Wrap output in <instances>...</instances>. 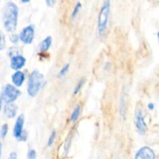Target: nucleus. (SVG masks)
<instances>
[{
  "instance_id": "nucleus-1",
  "label": "nucleus",
  "mask_w": 159,
  "mask_h": 159,
  "mask_svg": "<svg viewBox=\"0 0 159 159\" xmlns=\"http://www.w3.org/2000/svg\"><path fill=\"white\" fill-rule=\"evenodd\" d=\"M18 6L12 2L6 3L3 12L4 27L8 32H14L17 30L18 21Z\"/></svg>"
},
{
  "instance_id": "nucleus-2",
  "label": "nucleus",
  "mask_w": 159,
  "mask_h": 159,
  "mask_svg": "<svg viewBox=\"0 0 159 159\" xmlns=\"http://www.w3.org/2000/svg\"><path fill=\"white\" fill-rule=\"evenodd\" d=\"M45 83V76L38 70H34L28 78L27 94L31 97H35Z\"/></svg>"
},
{
  "instance_id": "nucleus-3",
  "label": "nucleus",
  "mask_w": 159,
  "mask_h": 159,
  "mask_svg": "<svg viewBox=\"0 0 159 159\" xmlns=\"http://www.w3.org/2000/svg\"><path fill=\"white\" fill-rule=\"evenodd\" d=\"M111 2L110 0H105L100 9L98 17V32L100 36H103L107 30L109 15H110Z\"/></svg>"
},
{
  "instance_id": "nucleus-4",
  "label": "nucleus",
  "mask_w": 159,
  "mask_h": 159,
  "mask_svg": "<svg viewBox=\"0 0 159 159\" xmlns=\"http://www.w3.org/2000/svg\"><path fill=\"white\" fill-rule=\"evenodd\" d=\"M20 95H21V93L17 86L8 84L5 86L2 93V100L4 101L6 103L13 102L18 99Z\"/></svg>"
},
{
  "instance_id": "nucleus-5",
  "label": "nucleus",
  "mask_w": 159,
  "mask_h": 159,
  "mask_svg": "<svg viewBox=\"0 0 159 159\" xmlns=\"http://www.w3.org/2000/svg\"><path fill=\"white\" fill-rule=\"evenodd\" d=\"M20 40L24 44H31L34 39V27L32 25L26 26L20 32Z\"/></svg>"
},
{
  "instance_id": "nucleus-6",
  "label": "nucleus",
  "mask_w": 159,
  "mask_h": 159,
  "mask_svg": "<svg viewBox=\"0 0 159 159\" xmlns=\"http://www.w3.org/2000/svg\"><path fill=\"white\" fill-rule=\"evenodd\" d=\"M135 125L137 132L141 135L144 134L147 131V124L145 122L143 112L139 109H137L135 111Z\"/></svg>"
},
{
  "instance_id": "nucleus-7",
  "label": "nucleus",
  "mask_w": 159,
  "mask_h": 159,
  "mask_svg": "<svg viewBox=\"0 0 159 159\" xmlns=\"http://www.w3.org/2000/svg\"><path fill=\"white\" fill-rule=\"evenodd\" d=\"M136 159H154L155 158V154L154 152L147 146L141 148L137 151L135 155Z\"/></svg>"
},
{
  "instance_id": "nucleus-8",
  "label": "nucleus",
  "mask_w": 159,
  "mask_h": 159,
  "mask_svg": "<svg viewBox=\"0 0 159 159\" xmlns=\"http://www.w3.org/2000/svg\"><path fill=\"white\" fill-rule=\"evenodd\" d=\"M25 64H26V58L22 55H15L11 58L10 67L15 71H18L23 68Z\"/></svg>"
},
{
  "instance_id": "nucleus-9",
  "label": "nucleus",
  "mask_w": 159,
  "mask_h": 159,
  "mask_svg": "<svg viewBox=\"0 0 159 159\" xmlns=\"http://www.w3.org/2000/svg\"><path fill=\"white\" fill-rule=\"evenodd\" d=\"M23 125H24V116L20 115V116L17 117L13 127V136L17 139H18L21 136L22 134H23Z\"/></svg>"
},
{
  "instance_id": "nucleus-10",
  "label": "nucleus",
  "mask_w": 159,
  "mask_h": 159,
  "mask_svg": "<svg viewBox=\"0 0 159 159\" xmlns=\"http://www.w3.org/2000/svg\"><path fill=\"white\" fill-rule=\"evenodd\" d=\"M17 110H18V107L16 104L12 103V102L6 103V106L4 108V115L6 116V117L9 118V119L15 117L17 113Z\"/></svg>"
},
{
  "instance_id": "nucleus-11",
  "label": "nucleus",
  "mask_w": 159,
  "mask_h": 159,
  "mask_svg": "<svg viewBox=\"0 0 159 159\" xmlns=\"http://www.w3.org/2000/svg\"><path fill=\"white\" fill-rule=\"evenodd\" d=\"M25 80V75L23 71H16L13 75H12V82L13 83V85L15 86H17V88L18 87H20L22 85H23V82Z\"/></svg>"
},
{
  "instance_id": "nucleus-12",
  "label": "nucleus",
  "mask_w": 159,
  "mask_h": 159,
  "mask_svg": "<svg viewBox=\"0 0 159 159\" xmlns=\"http://www.w3.org/2000/svg\"><path fill=\"white\" fill-rule=\"evenodd\" d=\"M51 43H52V38H51V36H48V37H45L39 45V50H40L41 52H46L47 51H48L50 47H51Z\"/></svg>"
},
{
  "instance_id": "nucleus-13",
  "label": "nucleus",
  "mask_w": 159,
  "mask_h": 159,
  "mask_svg": "<svg viewBox=\"0 0 159 159\" xmlns=\"http://www.w3.org/2000/svg\"><path fill=\"white\" fill-rule=\"evenodd\" d=\"M81 112V106L80 104L76 105L75 107V108L73 109V112L71 113V116H70V121L72 123H75L79 118Z\"/></svg>"
},
{
  "instance_id": "nucleus-14",
  "label": "nucleus",
  "mask_w": 159,
  "mask_h": 159,
  "mask_svg": "<svg viewBox=\"0 0 159 159\" xmlns=\"http://www.w3.org/2000/svg\"><path fill=\"white\" fill-rule=\"evenodd\" d=\"M81 7H82V5H81V3L80 2H76V4L75 5L74 8L73 9V11H72V13H71L72 20H73L76 19V16L78 15V13H79L80 11Z\"/></svg>"
},
{
  "instance_id": "nucleus-15",
  "label": "nucleus",
  "mask_w": 159,
  "mask_h": 159,
  "mask_svg": "<svg viewBox=\"0 0 159 159\" xmlns=\"http://www.w3.org/2000/svg\"><path fill=\"white\" fill-rule=\"evenodd\" d=\"M72 134H70L67 136L66 139H65V144H64V154L65 155H67L69 152V150L70 148V144H71V141H72Z\"/></svg>"
},
{
  "instance_id": "nucleus-16",
  "label": "nucleus",
  "mask_w": 159,
  "mask_h": 159,
  "mask_svg": "<svg viewBox=\"0 0 159 159\" xmlns=\"http://www.w3.org/2000/svg\"><path fill=\"white\" fill-rule=\"evenodd\" d=\"M84 83H85V79H80V82H78L77 85H76V86L75 87L74 90H73V94L76 95L77 93H79L80 91L81 90V89H82V87L84 86Z\"/></svg>"
},
{
  "instance_id": "nucleus-17",
  "label": "nucleus",
  "mask_w": 159,
  "mask_h": 159,
  "mask_svg": "<svg viewBox=\"0 0 159 159\" xmlns=\"http://www.w3.org/2000/svg\"><path fill=\"white\" fill-rule=\"evenodd\" d=\"M8 130H9V127H8V124H5L2 126L1 130H0V137H1L2 139H4L6 137L8 133Z\"/></svg>"
},
{
  "instance_id": "nucleus-18",
  "label": "nucleus",
  "mask_w": 159,
  "mask_h": 159,
  "mask_svg": "<svg viewBox=\"0 0 159 159\" xmlns=\"http://www.w3.org/2000/svg\"><path fill=\"white\" fill-rule=\"evenodd\" d=\"M55 137H56V131L55 130H52L51 133V134H50L49 138H48V143H47V144H48V147H51V146H52V144H54L55 140Z\"/></svg>"
},
{
  "instance_id": "nucleus-19",
  "label": "nucleus",
  "mask_w": 159,
  "mask_h": 159,
  "mask_svg": "<svg viewBox=\"0 0 159 159\" xmlns=\"http://www.w3.org/2000/svg\"><path fill=\"white\" fill-rule=\"evenodd\" d=\"M69 68H70V64H67V65H64V66L61 68L60 71H59V74H58V77L59 78L63 77V76L68 72Z\"/></svg>"
},
{
  "instance_id": "nucleus-20",
  "label": "nucleus",
  "mask_w": 159,
  "mask_h": 159,
  "mask_svg": "<svg viewBox=\"0 0 159 159\" xmlns=\"http://www.w3.org/2000/svg\"><path fill=\"white\" fill-rule=\"evenodd\" d=\"M6 45V40H5V37L2 32H0V51L5 48Z\"/></svg>"
},
{
  "instance_id": "nucleus-21",
  "label": "nucleus",
  "mask_w": 159,
  "mask_h": 159,
  "mask_svg": "<svg viewBox=\"0 0 159 159\" xmlns=\"http://www.w3.org/2000/svg\"><path fill=\"white\" fill-rule=\"evenodd\" d=\"M37 157V154H36V151L34 149H31L28 152L27 158L29 159H35Z\"/></svg>"
},
{
  "instance_id": "nucleus-22",
  "label": "nucleus",
  "mask_w": 159,
  "mask_h": 159,
  "mask_svg": "<svg viewBox=\"0 0 159 159\" xmlns=\"http://www.w3.org/2000/svg\"><path fill=\"white\" fill-rule=\"evenodd\" d=\"M19 40H20V37H19V35H17V34H12L10 37L11 42H12V43H17Z\"/></svg>"
},
{
  "instance_id": "nucleus-23",
  "label": "nucleus",
  "mask_w": 159,
  "mask_h": 159,
  "mask_svg": "<svg viewBox=\"0 0 159 159\" xmlns=\"http://www.w3.org/2000/svg\"><path fill=\"white\" fill-rule=\"evenodd\" d=\"M26 138H27V135H26V133L25 131L23 132V134H21V136L18 138V140L20 141H26Z\"/></svg>"
},
{
  "instance_id": "nucleus-24",
  "label": "nucleus",
  "mask_w": 159,
  "mask_h": 159,
  "mask_svg": "<svg viewBox=\"0 0 159 159\" xmlns=\"http://www.w3.org/2000/svg\"><path fill=\"white\" fill-rule=\"evenodd\" d=\"M9 158L11 159H16L17 158V155L15 152H12V153L10 154V155H9Z\"/></svg>"
},
{
  "instance_id": "nucleus-25",
  "label": "nucleus",
  "mask_w": 159,
  "mask_h": 159,
  "mask_svg": "<svg viewBox=\"0 0 159 159\" xmlns=\"http://www.w3.org/2000/svg\"><path fill=\"white\" fill-rule=\"evenodd\" d=\"M147 108H148V110H154V104H153V103H148V105H147Z\"/></svg>"
},
{
  "instance_id": "nucleus-26",
  "label": "nucleus",
  "mask_w": 159,
  "mask_h": 159,
  "mask_svg": "<svg viewBox=\"0 0 159 159\" xmlns=\"http://www.w3.org/2000/svg\"><path fill=\"white\" fill-rule=\"evenodd\" d=\"M21 2L23 3H28L31 2V0H21Z\"/></svg>"
},
{
  "instance_id": "nucleus-27",
  "label": "nucleus",
  "mask_w": 159,
  "mask_h": 159,
  "mask_svg": "<svg viewBox=\"0 0 159 159\" xmlns=\"http://www.w3.org/2000/svg\"><path fill=\"white\" fill-rule=\"evenodd\" d=\"M51 2H53V0H47V3H48V5H50L51 4Z\"/></svg>"
},
{
  "instance_id": "nucleus-28",
  "label": "nucleus",
  "mask_w": 159,
  "mask_h": 159,
  "mask_svg": "<svg viewBox=\"0 0 159 159\" xmlns=\"http://www.w3.org/2000/svg\"><path fill=\"white\" fill-rule=\"evenodd\" d=\"M1 155H2V144L1 142H0V157H1Z\"/></svg>"
},
{
  "instance_id": "nucleus-29",
  "label": "nucleus",
  "mask_w": 159,
  "mask_h": 159,
  "mask_svg": "<svg viewBox=\"0 0 159 159\" xmlns=\"http://www.w3.org/2000/svg\"><path fill=\"white\" fill-rule=\"evenodd\" d=\"M2 110V99H0V113H1Z\"/></svg>"
},
{
  "instance_id": "nucleus-30",
  "label": "nucleus",
  "mask_w": 159,
  "mask_h": 159,
  "mask_svg": "<svg viewBox=\"0 0 159 159\" xmlns=\"http://www.w3.org/2000/svg\"><path fill=\"white\" fill-rule=\"evenodd\" d=\"M157 38H158V40H159V32L157 33Z\"/></svg>"
},
{
  "instance_id": "nucleus-31",
  "label": "nucleus",
  "mask_w": 159,
  "mask_h": 159,
  "mask_svg": "<svg viewBox=\"0 0 159 159\" xmlns=\"http://www.w3.org/2000/svg\"><path fill=\"white\" fill-rule=\"evenodd\" d=\"M156 1H159V0H156Z\"/></svg>"
}]
</instances>
